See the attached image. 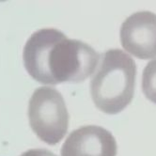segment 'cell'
Returning a JSON list of instances; mask_svg holds the SVG:
<instances>
[{
	"label": "cell",
	"instance_id": "1",
	"mask_svg": "<svg viewBox=\"0 0 156 156\" xmlns=\"http://www.w3.org/2000/svg\"><path fill=\"white\" fill-rule=\"evenodd\" d=\"M99 59L100 55L91 46L67 38L55 28L34 32L23 51L27 72L43 85L84 82L94 73Z\"/></svg>",
	"mask_w": 156,
	"mask_h": 156
},
{
	"label": "cell",
	"instance_id": "2",
	"mask_svg": "<svg viewBox=\"0 0 156 156\" xmlns=\"http://www.w3.org/2000/svg\"><path fill=\"white\" fill-rule=\"evenodd\" d=\"M136 76V62L128 54L119 49L106 51L90 82L96 107L109 115L125 109L135 93Z\"/></svg>",
	"mask_w": 156,
	"mask_h": 156
},
{
	"label": "cell",
	"instance_id": "3",
	"mask_svg": "<svg viewBox=\"0 0 156 156\" xmlns=\"http://www.w3.org/2000/svg\"><path fill=\"white\" fill-rule=\"evenodd\" d=\"M28 119L41 141L48 145L59 143L69 128V113L61 93L50 87H38L29 100Z\"/></svg>",
	"mask_w": 156,
	"mask_h": 156
},
{
	"label": "cell",
	"instance_id": "4",
	"mask_svg": "<svg viewBox=\"0 0 156 156\" xmlns=\"http://www.w3.org/2000/svg\"><path fill=\"white\" fill-rule=\"evenodd\" d=\"M120 42L125 51L137 58L156 57V14L138 12L130 15L120 27Z\"/></svg>",
	"mask_w": 156,
	"mask_h": 156
},
{
	"label": "cell",
	"instance_id": "5",
	"mask_svg": "<svg viewBox=\"0 0 156 156\" xmlns=\"http://www.w3.org/2000/svg\"><path fill=\"white\" fill-rule=\"evenodd\" d=\"M117 142L106 129L86 125L73 131L62 145L61 156H116Z\"/></svg>",
	"mask_w": 156,
	"mask_h": 156
},
{
	"label": "cell",
	"instance_id": "6",
	"mask_svg": "<svg viewBox=\"0 0 156 156\" xmlns=\"http://www.w3.org/2000/svg\"><path fill=\"white\" fill-rule=\"evenodd\" d=\"M142 91L148 100L156 104V58L150 61L144 68Z\"/></svg>",
	"mask_w": 156,
	"mask_h": 156
},
{
	"label": "cell",
	"instance_id": "7",
	"mask_svg": "<svg viewBox=\"0 0 156 156\" xmlns=\"http://www.w3.org/2000/svg\"><path fill=\"white\" fill-rule=\"evenodd\" d=\"M20 156H57L46 149H32L22 153Z\"/></svg>",
	"mask_w": 156,
	"mask_h": 156
}]
</instances>
